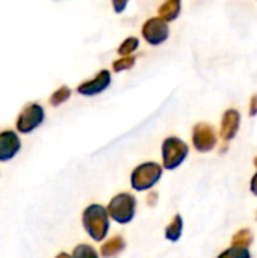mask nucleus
<instances>
[{
	"instance_id": "f03ea898",
	"label": "nucleus",
	"mask_w": 257,
	"mask_h": 258,
	"mask_svg": "<svg viewBox=\"0 0 257 258\" xmlns=\"http://www.w3.org/2000/svg\"><path fill=\"white\" fill-rule=\"evenodd\" d=\"M109 219L115 221L117 224L126 225L130 224L136 213V198L132 194L123 192L117 194L106 207Z\"/></svg>"
},
{
	"instance_id": "6ab92c4d",
	"label": "nucleus",
	"mask_w": 257,
	"mask_h": 258,
	"mask_svg": "<svg viewBox=\"0 0 257 258\" xmlns=\"http://www.w3.org/2000/svg\"><path fill=\"white\" fill-rule=\"evenodd\" d=\"M218 258H251L250 257V252L247 249H242V248H229L226 249L223 254H220Z\"/></svg>"
},
{
	"instance_id": "20e7f679",
	"label": "nucleus",
	"mask_w": 257,
	"mask_h": 258,
	"mask_svg": "<svg viewBox=\"0 0 257 258\" xmlns=\"http://www.w3.org/2000/svg\"><path fill=\"white\" fill-rule=\"evenodd\" d=\"M189 147L179 138L170 136L162 142V168L173 171L179 168L188 157Z\"/></svg>"
},
{
	"instance_id": "39448f33",
	"label": "nucleus",
	"mask_w": 257,
	"mask_h": 258,
	"mask_svg": "<svg viewBox=\"0 0 257 258\" xmlns=\"http://www.w3.org/2000/svg\"><path fill=\"white\" fill-rule=\"evenodd\" d=\"M44 118H45V112H44L42 106L38 103H29L18 113L15 127L20 133L29 135L44 122Z\"/></svg>"
},
{
	"instance_id": "7ed1b4c3",
	"label": "nucleus",
	"mask_w": 257,
	"mask_h": 258,
	"mask_svg": "<svg viewBox=\"0 0 257 258\" xmlns=\"http://www.w3.org/2000/svg\"><path fill=\"white\" fill-rule=\"evenodd\" d=\"M164 168L156 162H145L136 166L130 175V184L136 192L150 190L161 180Z\"/></svg>"
},
{
	"instance_id": "ddd939ff",
	"label": "nucleus",
	"mask_w": 257,
	"mask_h": 258,
	"mask_svg": "<svg viewBox=\"0 0 257 258\" xmlns=\"http://www.w3.org/2000/svg\"><path fill=\"white\" fill-rule=\"evenodd\" d=\"M182 233H183V219L180 215H176L174 219L165 228V237L170 242H177L182 237Z\"/></svg>"
},
{
	"instance_id": "5701e85b",
	"label": "nucleus",
	"mask_w": 257,
	"mask_h": 258,
	"mask_svg": "<svg viewBox=\"0 0 257 258\" xmlns=\"http://www.w3.org/2000/svg\"><path fill=\"white\" fill-rule=\"evenodd\" d=\"M251 192L254 194V195H257V172H256V175L253 177V180H251Z\"/></svg>"
},
{
	"instance_id": "a878e982",
	"label": "nucleus",
	"mask_w": 257,
	"mask_h": 258,
	"mask_svg": "<svg viewBox=\"0 0 257 258\" xmlns=\"http://www.w3.org/2000/svg\"><path fill=\"white\" fill-rule=\"evenodd\" d=\"M256 216H257V215H256Z\"/></svg>"
},
{
	"instance_id": "423d86ee",
	"label": "nucleus",
	"mask_w": 257,
	"mask_h": 258,
	"mask_svg": "<svg viewBox=\"0 0 257 258\" xmlns=\"http://www.w3.org/2000/svg\"><path fill=\"white\" fill-rule=\"evenodd\" d=\"M141 33H142L144 39L150 45H161L162 42H165L168 39L170 27L159 17H153V18H148L144 23V26L141 29Z\"/></svg>"
},
{
	"instance_id": "4be33fe9",
	"label": "nucleus",
	"mask_w": 257,
	"mask_h": 258,
	"mask_svg": "<svg viewBox=\"0 0 257 258\" xmlns=\"http://www.w3.org/2000/svg\"><path fill=\"white\" fill-rule=\"evenodd\" d=\"M156 201H158V194H156V192L148 194V197H147V204H148V206H155Z\"/></svg>"
},
{
	"instance_id": "b1692460",
	"label": "nucleus",
	"mask_w": 257,
	"mask_h": 258,
	"mask_svg": "<svg viewBox=\"0 0 257 258\" xmlns=\"http://www.w3.org/2000/svg\"><path fill=\"white\" fill-rule=\"evenodd\" d=\"M55 258H71V255H68L67 252H61V254H58Z\"/></svg>"
},
{
	"instance_id": "6e6552de",
	"label": "nucleus",
	"mask_w": 257,
	"mask_h": 258,
	"mask_svg": "<svg viewBox=\"0 0 257 258\" xmlns=\"http://www.w3.org/2000/svg\"><path fill=\"white\" fill-rule=\"evenodd\" d=\"M111 82H112L111 71L109 70H101L91 80L82 82L77 86V92L80 95H85V97H94V95H98L103 91H106L111 86Z\"/></svg>"
},
{
	"instance_id": "f257e3e1",
	"label": "nucleus",
	"mask_w": 257,
	"mask_h": 258,
	"mask_svg": "<svg viewBox=\"0 0 257 258\" xmlns=\"http://www.w3.org/2000/svg\"><path fill=\"white\" fill-rule=\"evenodd\" d=\"M82 225L92 240L103 242L109 233V216L106 207L100 204L88 206L82 213Z\"/></svg>"
},
{
	"instance_id": "412c9836",
	"label": "nucleus",
	"mask_w": 257,
	"mask_h": 258,
	"mask_svg": "<svg viewBox=\"0 0 257 258\" xmlns=\"http://www.w3.org/2000/svg\"><path fill=\"white\" fill-rule=\"evenodd\" d=\"M250 115L256 116L257 115V95H254L250 101Z\"/></svg>"
},
{
	"instance_id": "2eb2a0df",
	"label": "nucleus",
	"mask_w": 257,
	"mask_h": 258,
	"mask_svg": "<svg viewBox=\"0 0 257 258\" xmlns=\"http://www.w3.org/2000/svg\"><path fill=\"white\" fill-rule=\"evenodd\" d=\"M139 47V39L136 36H129L127 39H124L120 47H118V54L121 57H129L133 51H136V48Z\"/></svg>"
},
{
	"instance_id": "f3484780",
	"label": "nucleus",
	"mask_w": 257,
	"mask_h": 258,
	"mask_svg": "<svg viewBox=\"0 0 257 258\" xmlns=\"http://www.w3.org/2000/svg\"><path fill=\"white\" fill-rule=\"evenodd\" d=\"M71 258H98L97 251L91 246V245H77L74 249H73V254Z\"/></svg>"
},
{
	"instance_id": "1a4fd4ad",
	"label": "nucleus",
	"mask_w": 257,
	"mask_h": 258,
	"mask_svg": "<svg viewBox=\"0 0 257 258\" xmlns=\"http://www.w3.org/2000/svg\"><path fill=\"white\" fill-rule=\"evenodd\" d=\"M21 148L18 135L12 130L0 132V162H9L14 159Z\"/></svg>"
},
{
	"instance_id": "f8f14e48",
	"label": "nucleus",
	"mask_w": 257,
	"mask_h": 258,
	"mask_svg": "<svg viewBox=\"0 0 257 258\" xmlns=\"http://www.w3.org/2000/svg\"><path fill=\"white\" fill-rule=\"evenodd\" d=\"M180 6H182V5H180L179 0H168V2H165V3H162V5L159 6V9H158L159 18L164 20L165 23L176 20V18L179 17V14H180Z\"/></svg>"
},
{
	"instance_id": "9d476101",
	"label": "nucleus",
	"mask_w": 257,
	"mask_h": 258,
	"mask_svg": "<svg viewBox=\"0 0 257 258\" xmlns=\"http://www.w3.org/2000/svg\"><path fill=\"white\" fill-rule=\"evenodd\" d=\"M241 124V115L238 110L230 109L223 115V122H221V138L224 141H230L235 138V135L239 130Z\"/></svg>"
},
{
	"instance_id": "9b49d317",
	"label": "nucleus",
	"mask_w": 257,
	"mask_h": 258,
	"mask_svg": "<svg viewBox=\"0 0 257 258\" xmlns=\"http://www.w3.org/2000/svg\"><path fill=\"white\" fill-rule=\"evenodd\" d=\"M126 248V240L121 236H112L109 240H106L101 248H100V254L103 258H114L118 254H121Z\"/></svg>"
},
{
	"instance_id": "a211bd4d",
	"label": "nucleus",
	"mask_w": 257,
	"mask_h": 258,
	"mask_svg": "<svg viewBox=\"0 0 257 258\" xmlns=\"http://www.w3.org/2000/svg\"><path fill=\"white\" fill-rule=\"evenodd\" d=\"M133 65H135V57H132V56H129V57H120V59L114 60L112 70H114L115 73H121V71L130 70Z\"/></svg>"
},
{
	"instance_id": "dca6fc26",
	"label": "nucleus",
	"mask_w": 257,
	"mask_h": 258,
	"mask_svg": "<svg viewBox=\"0 0 257 258\" xmlns=\"http://www.w3.org/2000/svg\"><path fill=\"white\" fill-rule=\"evenodd\" d=\"M70 97H71V89H70L68 86H61V88H58V89L50 95L48 103H50L53 107H58V106H61L62 103L68 101Z\"/></svg>"
},
{
	"instance_id": "0eeeda50",
	"label": "nucleus",
	"mask_w": 257,
	"mask_h": 258,
	"mask_svg": "<svg viewBox=\"0 0 257 258\" xmlns=\"http://www.w3.org/2000/svg\"><path fill=\"white\" fill-rule=\"evenodd\" d=\"M192 144L197 151L208 153L217 147V133L208 122H198L192 128Z\"/></svg>"
},
{
	"instance_id": "4468645a",
	"label": "nucleus",
	"mask_w": 257,
	"mask_h": 258,
	"mask_svg": "<svg viewBox=\"0 0 257 258\" xmlns=\"http://www.w3.org/2000/svg\"><path fill=\"white\" fill-rule=\"evenodd\" d=\"M233 246L235 248H242V249H247L251 243H253V233L247 228L238 231L235 236H233Z\"/></svg>"
},
{
	"instance_id": "aec40b11",
	"label": "nucleus",
	"mask_w": 257,
	"mask_h": 258,
	"mask_svg": "<svg viewBox=\"0 0 257 258\" xmlns=\"http://www.w3.org/2000/svg\"><path fill=\"white\" fill-rule=\"evenodd\" d=\"M112 6H114V11L117 12V14H121L124 9H126V6H127V2L124 0H114L112 2Z\"/></svg>"
},
{
	"instance_id": "393cba45",
	"label": "nucleus",
	"mask_w": 257,
	"mask_h": 258,
	"mask_svg": "<svg viewBox=\"0 0 257 258\" xmlns=\"http://www.w3.org/2000/svg\"><path fill=\"white\" fill-rule=\"evenodd\" d=\"M254 165H256V166H257V157H256V160H254Z\"/></svg>"
}]
</instances>
